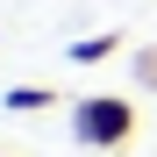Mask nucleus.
<instances>
[{
	"instance_id": "obj_1",
	"label": "nucleus",
	"mask_w": 157,
	"mask_h": 157,
	"mask_svg": "<svg viewBox=\"0 0 157 157\" xmlns=\"http://www.w3.org/2000/svg\"><path fill=\"white\" fill-rule=\"evenodd\" d=\"M71 136L86 150H121L136 136V107L121 93H86V100H71Z\"/></svg>"
},
{
	"instance_id": "obj_2",
	"label": "nucleus",
	"mask_w": 157,
	"mask_h": 157,
	"mask_svg": "<svg viewBox=\"0 0 157 157\" xmlns=\"http://www.w3.org/2000/svg\"><path fill=\"white\" fill-rule=\"evenodd\" d=\"M114 50H121V36H114V29H100V36H78L64 57H71V64H107Z\"/></svg>"
},
{
	"instance_id": "obj_3",
	"label": "nucleus",
	"mask_w": 157,
	"mask_h": 157,
	"mask_svg": "<svg viewBox=\"0 0 157 157\" xmlns=\"http://www.w3.org/2000/svg\"><path fill=\"white\" fill-rule=\"evenodd\" d=\"M0 107H7V114H43V107H57V93H50V86H7Z\"/></svg>"
},
{
	"instance_id": "obj_4",
	"label": "nucleus",
	"mask_w": 157,
	"mask_h": 157,
	"mask_svg": "<svg viewBox=\"0 0 157 157\" xmlns=\"http://www.w3.org/2000/svg\"><path fill=\"white\" fill-rule=\"evenodd\" d=\"M136 78H143V86H157V43H150V50H136Z\"/></svg>"
},
{
	"instance_id": "obj_5",
	"label": "nucleus",
	"mask_w": 157,
	"mask_h": 157,
	"mask_svg": "<svg viewBox=\"0 0 157 157\" xmlns=\"http://www.w3.org/2000/svg\"><path fill=\"white\" fill-rule=\"evenodd\" d=\"M0 157H7V150H0Z\"/></svg>"
}]
</instances>
